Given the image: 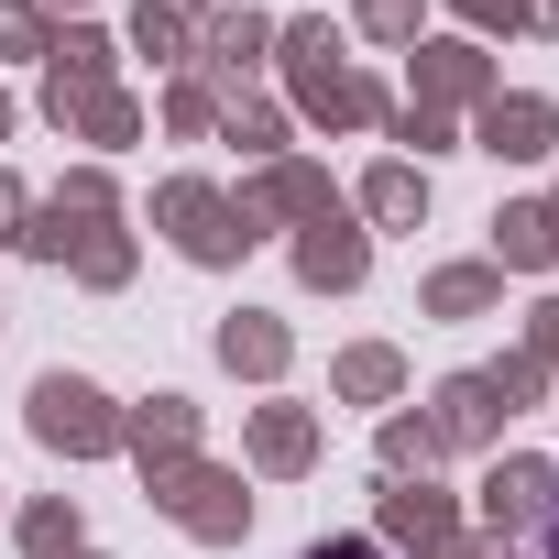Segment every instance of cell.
I'll list each match as a JSON object with an SVG mask.
<instances>
[{"label":"cell","mask_w":559,"mask_h":559,"mask_svg":"<svg viewBox=\"0 0 559 559\" xmlns=\"http://www.w3.org/2000/svg\"><path fill=\"white\" fill-rule=\"evenodd\" d=\"M319 559H384V548H373V537H341V548H319Z\"/></svg>","instance_id":"obj_1"},{"label":"cell","mask_w":559,"mask_h":559,"mask_svg":"<svg viewBox=\"0 0 559 559\" xmlns=\"http://www.w3.org/2000/svg\"><path fill=\"white\" fill-rule=\"evenodd\" d=\"M548 559H559V526H548Z\"/></svg>","instance_id":"obj_2"}]
</instances>
